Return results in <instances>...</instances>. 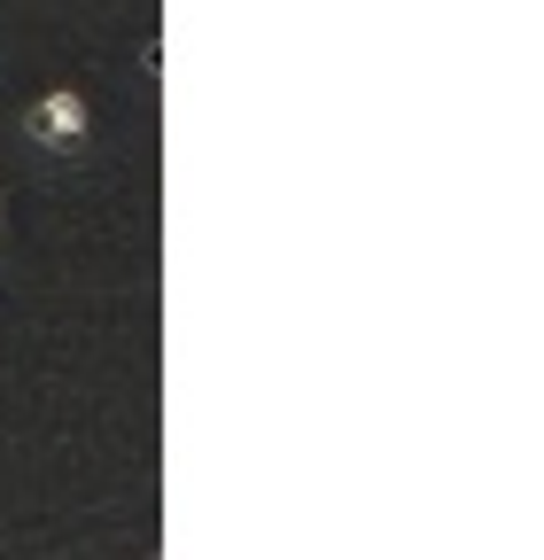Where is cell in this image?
Returning <instances> with one entry per match:
<instances>
[{
    "instance_id": "1",
    "label": "cell",
    "mask_w": 544,
    "mask_h": 560,
    "mask_svg": "<svg viewBox=\"0 0 544 560\" xmlns=\"http://www.w3.org/2000/svg\"><path fill=\"white\" fill-rule=\"evenodd\" d=\"M24 125H32V140H47V149H71V140H86V102L79 94H39Z\"/></svg>"
}]
</instances>
